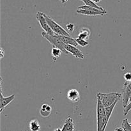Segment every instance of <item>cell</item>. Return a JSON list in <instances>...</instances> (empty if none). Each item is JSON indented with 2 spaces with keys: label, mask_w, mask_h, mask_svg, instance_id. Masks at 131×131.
<instances>
[{
  "label": "cell",
  "mask_w": 131,
  "mask_h": 131,
  "mask_svg": "<svg viewBox=\"0 0 131 131\" xmlns=\"http://www.w3.org/2000/svg\"><path fill=\"white\" fill-rule=\"evenodd\" d=\"M74 124L73 120L70 117H69L65 122L62 127V131H74Z\"/></svg>",
  "instance_id": "13"
},
{
  "label": "cell",
  "mask_w": 131,
  "mask_h": 131,
  "mask_svg": "<svg viewBox=\"0 0 131 131\" xmlns=\"http://www.w3.org/2000/svg\"><path fill=\"white\" fill-rule=\"evenodd\" d=\"M59 38H60L61 41L66 45H72L76 47L78 46V43L76 42V40L74 38H72L71 37L69 36H64V35H58Z\"/></svg>",
  "instance_id": "12"
},
{
  "label": "cell",
  "mask_w": 131,
  "mask_h": 131,
  "mask_svg": "<svg viewBox=\"0 0 131 131\" xmlns=\"http://www.w3.org/2000/svg\"><path fill=\"white\" fill-rule=\"evenodd\" d=\"M36 18L39 23L40 27L43 29V31L47 33V34L50 35H56L49 26L48 23H47V20H46V18L43 15V13L40 12H37V14H36Z\"/></svg>",
  "instance_id": "5"
},
{
  "label": "cell",
  "mask_w": 131,
  "mask_h": 131,
  "mask_svg": "<svg viewBox=\"0 0 131 131\" xmlns=\"http://www.w3.org/2000/svg\"><path fill=\"white\" fill-rule=\"evenodd\" d=\"M29 127L31 131H40L41 129L40 125L39 122L37 119L32 120L29 122Z\"/></svg>",
  "instance_id": "15"
},
{
  "label": "cell",
  "mask_w": 131,
  "mask_h": 131,
  "mask_svg": "<svg viewBox=\"0 0 131 131\" xmlns=\"http://www.w3.org/2000/svg\"><path fill=\"white\" fill-rule=\"evenodd\" d=\"M75 24H72V23H69L67 24V31L70 34L74 32V30L75 29Z\"/></svg>",
  "instance_id": "20"
},
{
  "label": "cell",
  "mask_w": 131,
  "mask_h": 131,
  "mask_svg": "<svg viewBox=\"0 0 131 131\" xmlns=\"http://www.w3.org/2000/svg\"><path fill=\"white\" fill-rule=\"evenodd\" d=\"M67 1H68V0H63V1L61 3H65L67 2Z\"/></svg>",
  "instance_id": "27"
},
{
  "label": "cell",
  "mask_w": 131,
  "mask_h": 131,
  "mask_svg": "<svg viewBox=\"0 0 131 131\" xmlns=\"http://www.w3.org/2000/svg\"><path fill=\"white\" fill-rule=\"evenodd\" d=\"M77 13L79 14L84 15H104L107 14V11H102V10H98L97 8H95L93 10H81V9H78Z\"/></svg>",
  "instance_id": "8"
},
{
  "label": "cell",
  "mask_w": 131,
  "mask_h": 131,
  "mask_svg": "<svg viewBox=\"0 0 131 131\" xmlns=\"http://www.w3.org/2000/svg\"><path fill=\"white\" fill-rule=\"evenodd\" d=\"M122 90V104L124 108H125L129 104L131 96V81H126L124 83Z\"/></svg>",
  "instance_id": "6"
},
{
  "label": "cell",
  "mask_w": 131,
  "mask_h": 131,
  "mask_svg": "<svg viewBox=\"0 0 131 131\" xmlns=\"http://www.w3.org/2000/svg\"><path fill=\"white\" fill-rule=\"evenodd\" d=\"M81 1H83V2L84 3V5H86V6H91V7L99 9V10H102V11H106L104 8L98 6L95 3L93 2V1H91V0H81Z\"/></svg>",
  "instance_id": "17"
},
{
  "label": "cell",
  "mask_w": 131,
  "mask_h": 131,
  "mask_svg": "<svg viewBox=\"0 0 131 131\" xmlns=\"http://www.w3.org/2000/svg\"><path fill=\"white\" fill-rule=\"evenodd\" d=\"M131 110V96L130 97V99H129V104H128L127 106H126V107L124 108V115H125V116H126L128 114V113Z\"/></svg>",
  "instance_id": "21"
},
{
  "label": "cell",
  "mask_w": 131,
  "mask_h": 131,
  "mask_svg": "<svg viewBox=\"0 0 131 131\" xmlns=\"http://www.w3.org/2000/svg\"><path fill=\"white\" fill-rule=\"evenodd\" d=\"M75 40H76V42L78 43V44L79 45V46H81V47H85V46H87L89 44L88 41L81 39V38H77L76 39H75Z\"/></svg>",
  "instance_id": "19"
},
{
  "label": "cell",
  "mask_w": 131,
  "mask_h": 131,
  "mask_svg": "<svg viewBox=\"0 0 131 131\" xmlns=\"http://www.w3.org/2000/svg\"><path fill=\"white\" fill-rule=\"evenodd\" d=\"M52 107L47 104H44L42 106L40 110V115L43 118H47L51 115Z\"/></svg>",
  "instance_id": "11"
},
{
  "label": "cell",
  "mask_w": 131,
  "mask_h": 131,
  "mask_svg": "<svg viewBox=\"0 0 131 131\" xmlns=\"http://www.w3.org/2000/svg\"><path fill=\"white\" fill-rule=\"evenodd\" d=\"M90 34L91 32L89 29H88V28H83V29L81 30L80 33L78 35V38H81V39L88 41L90 38Z\"/></svg>",
  "instance_id": "14"
},
{
  "label": "cell",
  "mask_w": 131,
  "mask_h": 131,
  "mask_svg": "<svg viewBox=\"0 0 131 131\" xmlns=\"http://www.w3.org/2000/svg\"><path fill=\"white\" fill-rule=\"evenodd\" d=\"M65 49L67 50L69 53L72 54L73 56L76 58L84 59V55L79 49L77 48L75 46H72V45H66L65 46Z\"/></svg>",
  "instance_id": "9"
},
{
  "label": "cell",
  "mask_w": 131,
  "mask_h": 131,
  "mask_svg": "<svg viewBox=\"0 0 131 131\" xmlns=\"http://www.w3.org/2000/svg\"><path fill=\"white\" fill-rule=\"evenodd\" d=\"M67 98L72 102H78L80 101V93L76 89H70L67 92Z\"/></svg>",
  "instance_id": "10"
},
{
  "label": "cell",
  "mask_w": 131,
  "mask_h": 131,
  "mask_svg": "<svg viewBox=\"0 0 131 131\" xmlns=\"http://www.w3.org/2000/svg\"><path fill=\"white\" fill-rule=\"evenodd\" d=\"M53 131H62V129H61V128L60 127L56 128V129H55Z\"/></svg>",
  "instance_id": "25"
},
{
  "label": "cell",
  "mask_w": 131,
  "mask_h": 131,
  "mask_svg": "<svg viewBox=\"0 0 131 131\" xmlns=\"http://www.w3.org/2000/svg\"><path fill=\"white\" fill-rule=\"evenodd\" d=\"M1 58H2L3 57V49L1 48Z\"/></svg>",
  "instance_id": "26"
},
{
  "label": "cell",
  "mask_w": 131,
  "mask_h": 131,
  "mask_svg": "<svg viewBox=\"0 0 131 131\" xmlns=\"http://www.w3.org/2000/svg\"><path fill=\"white\" fill-rule=\"evenodd\" d=\"M91 1H93V2H94V3H97L101 2V1H102V0H91Z\"/></svg>",
  "instance_id": "24"
},
{
  "label": "cell",
  "mask_w": 131,
  "mask_h": 131,
  "mask_svg": "<svg viewBox=\"0 0 131 131\" xmlns=\"http://www.w3.org/2000/svg\"><path fill=\"white\" fill-rule=\"evenodd\" d=\"M122 127L124 131H131V124L129 123V120L127 118L124 119L122 123Z\"/></svg>",
  "instance_id": "18"
},
{
  "label": "cell",
  "mask_w": 131,
  "mask_h": 131,
  "mask_svg": "<svg viewBox=\"0 0 131 131\" xmlns=\"http://www.w3.org/2000/svg\"><path fill=\"white\" fill-rule=\"evenodd\" d=\"M61 52H62V51L60 49L52 46V50H51V54H52V60L54 61H56V60L61 56Z\"/></svg>",
  "instance_id": "16"
},
{
  "label": "cell",
  "mask_w": 131,
  "mask_h": 131,
  "mask_svg": "<svg viewBox=\"0 0 131 131\" xmlns=\"http://www.w3.org/2000/svg\"><path fill=\"white\" fill-rule=\"evenodd\" d=\"M43 15H44L49 27L53 31L55 34L57 35H64L70 37V34L67 31V30H65L63 28H62L61 26L59 25L58 23H56L52 18L49 17L48 15H46L44 13H43Z\"/></svg>",
  "instance_id": "4"
},
{
  "label": "cell",
  "mask_w": 131,
  "mask_h": 131,
  "mask_svg": "<svg viewBox=\"0 0 131 131\" xmlns=\"http://www.w3.org/2000/svg\"><path fill=\"white\" fill-rule=\"evenodd\" d=\"M59 1H61V2H62V1H63V0H59Z\"/></svg>",
  "instance_id": "28"
},
{
  "label": "cell",
  "mask_w": 131,
  "mask_h": 131,
  "mask_svg": "<svg viewBox=\"0 0 131 131\" xmlns=\"http://www.w3.org/2000/svg\"><path fill=\"white\" fill-rule=\"evenodd\" d=\"M97 104V131H105L109 120L105 111V107L99 97Z\"/></svg>",
  "instance_id": "1"
},
{
  "label": "cell",
  "mask_w": 131,
  "mask_h": 131,
  "mask_svg": "<svg viewBox=\"0 0 131 131\" xmlns=\"http://www.w3.org/2000/svg\"><path fill=\"white\" fill-rule=\"evenodd\" d=\"M42 35L50 43H51L53 47H56L57 48L60 49L62 51V52H63L65 54H69V52L67 51V50L65 48V44L60 40V38H59L57 35H50L47 34L45 31H43L42 32Z\"/></svg>",
  "instance_id": "3"
},
{
  "label": "cell",
  "mask_w": 131,
  "mask_h": 131,
  "mask_svg": "<svg viewBox=\"0 0 131 131\" xmlns=\"http://www.w3.org/2000/svg\"><path fill=\"white\" fill-rule=\"evenodd\" d=\"M124 79L126 81H131V73L127 72L124 75Z\"/></svg>",
  "instance_id": "22"
},
{
  "label": "cell",
  "mask_w": 131,
  "mask_h": 131,
  "mask_svg": "<svg viewBox=\"0 0 131 131\" xmlns=\"http://www.w3.org/2000/svg\"><path fill=\"white\" fill-rule=\"evenodd\" d=\"M114 131H124V129H123L122 127H117L116 128V129H115V130Z\"/></svg>",
  "instance_id": "23"
},
{
  "label": "cell",
  "mask_w": 131,
  "mask_h": 131,
  "mask_svg": "<svg viewBox=\"0 0 131 131\" xmlns=\"http://www.w3.org/2000/svg\"><path fill=\"white\" fill-rule=\"evenodd\" d=\"M97 97L99 98L105 107H107L113 104L115 102L120 101V99L122 98V95L116 92L107 93L99 92L97 93Z\"/></svg>",
  "instance_id": "2"
},
{
  "label": "cell",
  "mask_w": 131,
  "mask_h": 131,
  "mask_svg": "<svg viewBox=\"0 0 131 131\" xmlns=\"http://www.w3.org/2000/svg\"><path fill=\"white\" fill-rule=\"evenodd\" d=\"M2 92V86H1V97H0V113H2L4 109L15 99V97L14 94L8 96L6 97H4Z\"/></svg>",
  "instance_id": "7"
}]
</instances>
